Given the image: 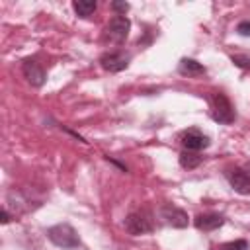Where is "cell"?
<instances>
[{
    "instance_id": "cell-15",
    "label": "cell",
    "mask_w": 250,
    "mask_h": 250,
    "mask_svg": "<svg viewBox=\"0 0 250 250\" xmlns=\"http://www.w3.org/2000/svg\"><path fill=\"white\" fill-rule=\"evenodd\" d=\"M230 61H232L236 66H240V68H244V70H250V57H248V55H232Z\"/></svg>"
},
{
    "instance_id": "cell-12",
    "label": "cell",
    "mask_w": 250,
    "mask_h": 250,
    "mask_svg": "<svg viewBox=\"0 0 250 250\" xmlns=\"http://www.w3.org/2000/svg\"><path fill=\"white\" fill-rule=\"evenodd\" d=\"M96 8H98V4H96L94 0H74V2H72V10H74L76 16H80V18L92 16V14L96 12Z\"/></svg>"
},
{
    "instance_id": "cell-17",
    "label": "cell",
    "mask_w": 250,
    "mask_h": 250,
    "mask_svg": "<svg viewBox=\"0 0 250 250\" xmlns=\"http://www.w3.org/2000/svg\"><path fill=\"white\" fill-rule=\"evenodd\" d=\"M236 31H238L240 35H244V37H250V20L240 21V23L236 25Z\"/></svg>"
},
{
    "instance_id": "cell-1",
    "label": "cell",
    "mask_w": 250,
    "mask_h": 250,
    "mask_svg": "<svg viewBox=\"0 0 250 250\" xmlns=\"http://www.w3.org/2000/svg\"><path fill=\"white\" fill-rule=\"evenodd\" d=\"M47 238L55 246L64 248V250H74L80 246L78 232L68 223H59V225H53L51 229H47Z\"/></svg>"
},
{
    "instance_id": "cell-8",
    "label": "cell",
    "mask_w": 250,
    "mask_h": 250,
    "mask_svg": "<svg viewBox=\"0 0 250 250\" xmlns=\"http://www.w3.org/2000/svg\"><path fill=\"white\" fill-rule=\"evenodd\" d=\"M180 139H182L184 148H186V150H191V152H195V150H201V148H207V146H209V137H207V135H203V133H201V131H197V129H188V131H184Z\"/></svg>"
},
{
    "instance_id": "cell-5",
    "label": "cell",
    "mask_w": 250,
    "mask_h": 250,
    "mask_svg": "<svg viewBox=\"0 0 250 250\" xmlns=\"http://www.w3.org/2000/svg\"><path fill=\"white\" fill-rule=\"evenodd\" d=\"M160 217H162L170 227H174V229H186L188 223H189L188 213H186L184 209L172 205V203L162 205V209H160Z\"/></svg>"
},
{
    "instance_id": "cell-4",
    "label": "cell",
    "mask_w": 250,
    "mask_h": 250,
    "mask_svg": "<svg viewBox=\"0 0 250 250\" xmlns=\"http://www.w3.org/2000/svg\"><path fill=\"white\" fill-rule=\"evenodd\" d=\"M131 29V21L125 16H115L109 20V23L105 25V39H109L111 43H123L129 35Z\"/></svg>"
},
{
    "instance_id": "cell-2",
    "label": "cell",
    "mask_w": 250,
    "mask_h": 250,
    "mask_svg": "<svg viewBox=\"0 0 250 250\" xmlns=\"http://www.w3.org/2000/svg\"><path fill=\"white\" fill-rule=\"evenodd\" d=\"M125 230L133 236H141V234H148L154 230V223H152V215L148 209H137V211H131L125 221Z\"/></svg>"
},
{
    "instance_id": "cell-11",
    "label": "cell",
    "mask_w": 250,
    "mask_h": 250,
    "mask_svg": "<svg viewBox=\"0 0 250 250\" xmlns=\"http://www.w3.org/2000/svg\"><path fill=\"white\" fill-rule=\"evenodd\" d=\"M178 72L182 76H201L205 74V66L195 59H182L178 64Z\"/></svg>"
},
{
    "instance_id": "cell-7",
    "label": "cell",
    "mask_w": 250,
    "mask_h": 250,
    "mask_svg": "<svg viewBox=\"0 0 250 250\" xmlns=\"http://www.w3.org/2000/svg\"><path fill=\"white\" fill-rule=\"evenodd\" d=\"M225 176H227L230 188L236 193H240V195H248L250 193V176L246 174L244 168H230V170L225 172Z\"/></svg>"
},
{
    "instance_id": "cell-16",
    "label": "cell",
    "mask_w": 250,
    "mask_h": 250,
    "mask_svg": "<svg viewBox=\"0 0 250 250\" xmlns=\"http://www.w3.org/2000/svg\"><path fill=\"white\" fill-rule=\"evenodd\" d=\"M111 10L117 12V16H125V12L129 10L127 2H111Z\"/></svg>"
},
{
    "instance_id": "cell-18",
    "label": "cell",
    "mask_w": 250,
    "mask_h": 250,
    "mask_svg": "<svg viewBox=\"0 0 250 250\" xmlns=\"http://www.w3.org/2000/svg\"><path fill=\"white\" fill-rule=\"evenodd\" d=\"M0 221H2V225L10 223V213H8L6 209H2V213H0Z\"/></svg>"
},
{
    "instance_id": "cell-13",
    "label": "cell",
    "mask_w": 250,
    "mask_h": 250,
    "mask_svg": "<svg viewBox=\"0 0 250 250\" xmlns=\"http://www.w3.org/2000/svg\"><path fill=\"white\" fill-rule=\"evenodd\" d=\"M201 160H203V156H199L197 152H191V150H184V152L180 154V164H182L184 168H188V170L197 168V166L201 164Z\"/></svg>"
},
{
    "instance_id": "cell-14",
    "label": "cell",
    "mask_w": 250,
    "mask_h": 250,
    "mask_svg": "<svg viewBox=\"0 0 250 250\" xmlns=\"http://www.w3.org/2000/svg\"><path fill=\"white\" fill-rule=\"evenodd\" d=\"M215 250H248V242L244 238H238V240H232V242H225V244L217 246Z\"/></svg>"
},
{
    "instance_id": "cell-3",
    "label": "cell",
    "mask_w": 250,
    "mask_h": 250,
    "mask_svg": "<svg viewBox=\"0 0 250 250\" xmlns=\"http://www.w3.org/2000/svg\"><path fill=\"white\" fill-rule=\"evenodd\" d=\"M209 102H211V117L217 121V123H223V125H229L234 121V107L232 104L229 102V98L223 94V92H213L209 96Z\"/></svg>"
},
{
    "instance_id": "cell-6",
    "label": "cell",
    "mask_w": 250,
    "mask_h": 250,
    "mask_svg": "<svg viewBox=\"0 0 250 250\" xmlns=\"http://www.w3.org/2000/svg\"><path fill=\"white\" fill-rule=\"evenodd\" d=\"M129 61H131V57L125 55V53H121V51L104 53V55L100 57V64H102V68L107 70V72H119V70L127 68V66H129Z\"/></svg>"
},
{
    "instance_id": "cell-10",
    "label": "cell",
    "mask_w": 250,
    "mask_h": 250,
    "mask_svg": "<svg viewBox=\"0 0 250 250\" xmlns=\"http://www.w3.org/2000/svg\"><path fill=\"white\" fill-rule=\"evenodd\" d=\"M193 225H195L199 230L209 232V230H215V229L223 227V225H225V217L219 215V213H201V215L195 217Z\"/></svg>"
},
{
    "instance_id": "cell-19",
    "label": "cell",
    "mask_w": 250,
    "mask_h": 250,
    "mask_svg": "<svg viewBox=\"0 0 250 250\" xmlns=\"http://www.w3.org/2000/svg\"><path fill=\"white\" fill-rule=\"evenodd\" d=\"M244 170H246V174H248V176H250V162H248V164H246V166H244Z\"/></svg>"
},
{
    "instance_id": "cell-9",
    "label": "cell",
    "mask_w": 250,
    "mask_h": 250,
    "mask_svg": "<svg viewBox=\"0 0 250 250\" xmlns=\"http://www.w3.org/2000/svg\"><path fill=\"white\" fill-rule=\"evenodd\" d=\"M21 72H23L25 80H27L31 86H35V88L43 86V82H45V70L41 68V64H39L37 61H33V59L23 61V64H21Z\"/></svg>"
}]
</instances>
